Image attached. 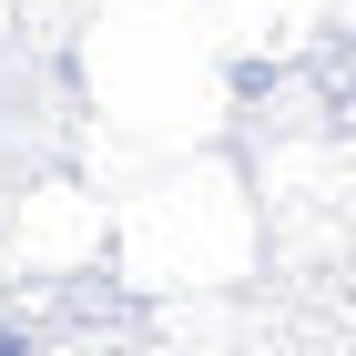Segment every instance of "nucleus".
<instances>
[]
</instances>
